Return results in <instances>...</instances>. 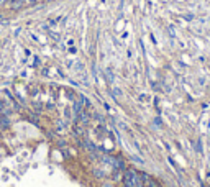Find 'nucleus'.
Returning a JSON list of instances; mask_svg holds the SVG:
<instances>
[{"label": "nucleus", "mask_w": 210, "mask_h": 187, "mask_svg": "<svg viewBox=\"0 0 210 187\" xmlns=\"http://www.w3.org/2000/svg\"><path fill=\"white\" fill-rule=\"evenodd\" d=\"M103 108H105V110H110V105H108V103H105V102H103Z\"/></svg>", "instance_id": "nucleus-20"}, {"label": "nucleus", "mask_w": 210, "mask_h": 187, "mask_svg": "<svg viewBox=\"0 0 210 187\" xmlns=\"http://www.w3.org/2000/svg\"><path fill=\"white\" fill-rule=\"evenodd\" d=\"M154 125L156 126H161L162 123H161V118H159V116H158V118H154Z\"/></svg>", "instance_id": "nucleus-17"}, {"label": "nucleus", "mask_w": 210, "mask_h": 187, "mask_svg": "<svg viewBox=\"0 0 210 187\" xmlns=\"http://www.w3.org/2000/svg\"><path fill=\"white\" fill-rule=\"evenodd\" d=\"M158 187H162V185H158Z\"/></svg>", "instance_id": "nucleus-23"}, {"label": "nucleus", "mask_w": 210, "mask_h": 187, "mask_svg": "<svg viewBox=\"0 0 210 187\" xmlns=\"http://www.w3.org/2000/svg\"><path fill=\"white\" fill-rule=\"evenodd\" d=\"M3 5H7V0H0V7H3Z\"/></svg>", "instance_id": "nucleus-19"}, {"label": "nucleus", "mask_w": 210, "mask_h": 187, "mask_svg": "<svg viewBox=\"0 0 210 187\" xmlns=\"http://www.w3.org/2000/svg\"><path fill=\"white\" fill-rule=\"evenodd\" d=\"M43 2H44V0H43Z\"/></svg>", "instance_id": "nucleus-24"}, {"label": "nucleus", "mask_w": 210, "mask_h": 187, "mask_svg": "<svg viewBox=\"0 0 210 187\" xmlns=\"http://www.w3.org/2000/svg\"><path fill=\"white\" fill-rule=\"evenodd\" d=\"M112 94H113V97H115V98H118V97L121 95V90H120V89H116V87H113V89H112Z\"/></svg>", "instance_id": "nucleus-13"}, {"label": "nucleus", "mask_w": 210, "mask_h": 187, "mask_svg": "<svg viewBox=\"0 0 210 187\" xmlns=\"http://www.w3.org/2000/svg\"><path fill=\"white\" fill-rule=\"evenodd\" d=\"M130 159H131V161H135V162H138V164H143V162H144V161L141 159V157L136 156V154H131V156H130Z\"/></svg>", "instance_id": "nucleus-11"}, {"label": "nucleus", "mask_w": 210, "mask_h": 187, "mask_svg": "<svg viewBox=\"0 0 210 187\" xmlns=\"http://www.w3.org/2000/svg\"><path fill=\"white\" fill-rule=\"evenodd\" d=\"M139 100H141V102H149V100H151V97H149V95H146V94H141V95H139Z\"/></svg>", "instance_id": "nucleus-14"}, {"label": "nucleus", "mask_w": 210, "mask_h": 187, "mask_svg": "<svg viewBox=\"0 0 210 187\" xmlns=\"http://www.w3.org/2000/svg\"><path fill=\"white\" fill-rule=\"evenodd\" d=\"M10 126H11V121H10V118H8V115L0 113V128H2V131L8 130Z\"/></svg>", "instance_id": "nucleus-5"}, {"label": "nucleus", "mask_w": 210, "mask_h": 187, "mask_svg": "<svg viewBox=\"0 0 210 187\" xmlns=\"http://www.w3.org/2000/svg\"><path fill=\"white\" fill-rule=\"evenodd\" d=\"M82 69H84V64H82V62H77V64H75V71H82Z\"/></svg>", "instance_id": "nucleus-15"}, {"label": "nucleus", "mask_w": 210, "mask_h": 187, "mask_svg": "<svg viewBox=\"0 0 210 187\" xmlns=\"http://www.w3.org/2000/svg\"><path fill=\"white\" fill-rule=\"evenodd\" d=\"M7 5L10 10H21L25 7V0H7Z\"/></svg>", "instance_id": "nucleus-4"}, {"label": "nucleus", "mask_w": 210, "mask_h": 187, "mask_svg": "<svg viewBox=\"0 0 210 187\" xmlns=\"http://www.w3.org/2000/svg\"><path fill=\"white\" fill-rule=\"evenodd\" d=\"M44 2H52V0H44Z\"/></svg>", "instance_id": "nucleus-21"}, {"label": "nucleus", "mask_w": 210, "mask_h": 187, "mask_svg": "<svg viewBox=\"0 0 210 187\" xmlns=\"http://www.w3.org/2000/svg\"><path fill=\"white\" fill-rule=\"evenodd\" d=\"M84 112V105H82V102H79L77 98L72 102V115L75 116V115H80Z\"/></svg>", "instance_id": "nucleus-6"}, {"label": "nucleus", "mask_w": 210, "mask_h": 187, "mask_svg": "<svg viewBox=\"0 0 210 187\" xmlns=\"http://www.w3.org/2000/svg\"><path fill=\"white\" fill-rule=\"evenodd\" d=\"M72 133H74L75 136H79V138H84V135H85L84 128L79 126V123H74V126H72Z\"/></svg>", "instance_id": "nucleus-7"}, {"label": "nucleus", "mask_w": 210, "mask_h": 187, "mask_svg": "<svg viewBox=\"0 0 210 187\" xmlns=\"http://www.w3.org/2000/svg\"><path fill=\"white\" fill-rule=\"evenodd\" d=\"M0 133H2V128H0Z\"/></svg>", "instance_id": "nucleus-22"}, {"label": "nucleus", "mask_w": 210, "mask_h": 187, "mask_svg": "<svg viewBox=\"0 0 210 187\" xmlns=\"http://www.w3.org/2000/svg\"><path fill=\"white\" fill-rule=\"evenodd\" d=\"M112 169H118V171L123 172L126 169V164H125V159L121 156H113L112 157Z\"/></svg>", "instance_id": "nucleus-3"}, {"label": "nucleus", "mask_w": 210, "mask_h": 187, "mask_svg": "<svg viewBox=\"0 0 210 187\" xmlns=\"http://www.w3.org/2000/svg\"><path fill=\"white\" fill-rule=\"evenodd\" d=\"M92 174H94V177H97V179H103L107 174H105V171H102V169H98V167H94L92 169Z\"/></svg>", "instance_id": "nucleus-8"}, {"label": "nucleus", "mask_w": 210, "mask_h": 187, "mask_svg": "<svg viewBox=\"0 0 210 187\" xmlns=\"http://www.w3.org/2000/svg\"><path fill=\"white\" fill-rule=\"evenodd\" d=\"M121 182H123V187H143L141 180H139V174L133 167H126L123 171Z\"/></svg>", "instance_id": "nucleus-1"}, {"label": "nucleus", "mask_w": 210, "mask_h": 187, "mask_svg": "<svg viewBox=\"0 0 210 187\" xmlns=\"http://www.w3.org/2000/svg\"><path fill=\"white\" fill-rule=\"evenodd\" d=\"M64 118H66V121H71L72 118H74V115H72V110L71 108H69V107H66V108H64Z\"/></svg>", "instance_id": "nucleus-9"}, {"label": "nucleus", "mask_w": 210, "mask_h": 187, "mask_svg": "<svg viewBox=\"0 0 210 187\" xmlns=\"http://www.w3.org/2000/svg\"><path fill=\"white\" fill-rule=\"evenodd\" d=\"M46 110H54V103H46Z\"/></svg>", "instance_id": "nucleus-18"}, {"label": "nucleus", "mask_w": 210, "mask_h": 187, "mask_svg": "<svg viewBox=\"0 0 210 187\" xmlns=\"http://www.w3.org/2000/svg\"><path fill=\"white\" fill-rule=\"evenodd\" d=\"M121 176H123L121 171H118V169H112V180H120Z\"/></svg>", "instance_id": "nucleus-10"}, {"label": "nucleus", "mask_w": 210, "mask_h": 187, "mask_svg": "<svg viewBox=\"0 0 210 187\" xmlns=\"http://www.w3.org/2000/svg\"><path fill=\"white\" fill-rule=\"evenodd\" d=\"M33 107H34V112H36V113L43 112V103H33Z\"/></svg>", "instance_id": "nucleus-12"}, {"label": "nucleus", "mask_w": 210, "mask_h": 187, "mask_svg": "<svg viewBox=\"0 0 210 187\" xmlns=\"http://www.w3.org/2000/svg\"><path fill=\"white\" fill-rule=\"evenodd\" d=\"M38 0H25V5H36Z\"/></svg>", "instance_id": "nucleus-16"}, {"label": "nucleus", "mask_w": 210, "mask_h": 187, "mask_svg": "<svg viewBox=\"0 0 210 187\" xmlns=\"http://www.w3.org/2000/svg\"><path fill=\"white\" fill-rule=\"evenodd\" d=\"M138 174H139V180H141L143 187H158L156 180L151 177L149 174H146V172H138Z\"/></svg>", "instance_id": "nucleus-2"}]
</instances>
